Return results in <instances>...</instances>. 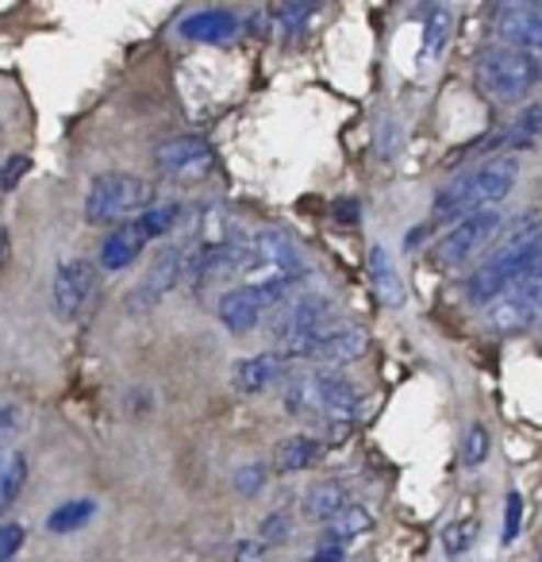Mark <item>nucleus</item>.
Instances as JSON below:
<instances>
[{
	"label": "nucleus",
	"instance_id": "39",
	"mask_svg": "<svg viewBox=\"0 0 542 562\" xmlns=\"http://www.w3.org/2000/svg\"><path fill=\"white\" fill-rule=\"evenodd\" d=\"M335 212H339V220H347V224H354V220H358V204L354 201H339V209H335Z\"/></svg>",
	"mask_w": 542,
	"mask_h": 562
},
{
	"label": "nucleus",
	"instance_id": "16",
	"mask_svg": "<svg viewBox=\"0 0 542 562\" xmlns=\"http://www.w3.org/2000/svg\"><path fill=\"white\" fill-rule=\"evenodd\" d=\"M281 405H285V413L296 416V420H312V424L324 420V390H319L316 370H312V374L289 378L285 390H281Z\"/></svg>",
	"mask_w": 542,
	"mask_h": 562
},
{
	"label": "nucleus",
	"instance_id": "20",
	"mask_svg": "<svg viewBox=\"0 0 542 562\" xmlns=\"http://www.w3.org/2000/svg\"><path fill=\"white\" fill-rule=\"evenodd\" d=\"M304 516L308 520H316V524H331L335 516L347 508V490H342L339 482H319V485H312L308 493H304Z\"/></svg>",
	"mask_w": 542,
	"mask_h": 562
},
{
	"label": "nucleus",
	"instance_id": "6",
	"mask_svg": "<svg viewBox=\"0 0 542 562\" xmlns=\"http://www.w3.org/2000/svg\"><path fill=\"white\" fill-rule=\"evenodd\" d=\"M365 351H370V331L362 324H331L327 331H319V336L296 344L293 351H285V359L319 362V367H350Z\"/></svg>",
	"mask_w": 542,
	"mask_h": 562
},
{
	"label": "nucleus",
	"instance_id": "31",
	"mask_svg": "<svg viewBox=\"0 0 542 562\" xmlns=\"http://www.w3.org/2000/svg\"><path fill=\"white\" fill-rule=\"evenodd\" d=\"M258 539H262L266 547H281L293 539V516L289 513H270L262 516V524H258Z\"/></svg>",
	"mask_w": 542,
	"mask_h": 562
},
{
	"label": "nucleus",
	"instance_id": "26",
	"mask_svg": "<svg viewBox=\"0 0 542 562\" xmlns=\"http://www.w3.org/2000/svg\"><path fill=\"white\" fill-rule=\"evenodd\" d=\"M181 204H173V201H166V204H155V209H147L139 216V224H143V232H147V239L155 243V239H166V235L173 232V227L181 224Z\"/></svg>",
	"mask_w": 542,
	"mask_h": 562
},
{
	"label": "nucleus",
	"instance_id": "21",
	"mask_svg": "<svg viewBox=\"0 0 542 562\" xmlns=\"http://www.w3.org/2000/svg\"><path fill=\"white\" fill-rule=\"evenodd\" d=\"M97 516V501L93 497H70L47 516V531L50 536H70V531L89 528Z\"/></svg>",
	"mask_w": 542,
	"mask_h": 562
},
{
	"label": "nucleus",
	"instance_id": "34",
	"mask_svg": "<svg viewBox=\"0 0 542 562\" xmlns=\"http://www.w3.org/2000/svg\"><path fill=\"white\" fill-rule=\"evenodd\" d=\"M20 547H24V524H0V562H12Z\"/></svg>",
	"mask_w": 542,
	"mask_h": 562
},
{
	"label": "nucleus",
	"instance_id": "38",
	"mask_svg": "<svg viewBox=\"0 0 542 562\" xmlns=\"http://www.w3.org/2000/svg\"><path fill=\"white\" fill-rule=\"evenodd\" d=\"M308 562H347V547L342 543H319Z\"/></svg>",
	"mask_w": 542,
	"mask_h": 562
},
{
	"label": "nucleus",
	"instance_id": "32",
	"mask_svg": "<svg viewBox=\"0 0 542 562\" xmlns=\"http://www.w3.org/2000/svg\"><path fill=\"white\" fill-rule=\"evenodd\" d=\"M20 431H24V408L4 405V408H0V459L9 454V447L16 443Z\"/></svg>",
	"mask_w": 542,
	"mask_h": 562
},
{
	"label": "nucleus",
	"instance_id": "5",
	"mask_svg": "<svg viewBox=\"0 0 542 562\" xmlns=\"http://www.w3.org/2000/svg\"><path fill=\"white\" fill-rule=\"evenodd\" d=\"M193 250H196L193 235H189V239H181V243H170V247L155 258V266H150V270L139 278V285H132V290H127V297H124L127 316L155 313V308L162 305L166 293H173L181 281H189V270H193Z\"/></svg>",
	"mask_w": 542,
	"mask_h": 562
},
{
	"label": "nucleus",
	"instance_id": "29",
	"mask_svg": "<svg viewBox=\"0 0 542 562\" xmlns=\"http://www.w3.org/2000/svg\"><path fill=\"white\" fill-rule=\"evenodd\" d=\"M266 482H270V470H266V462H242L239 470H235L232 485L239 497H258V493L266 490Z\"/></svg>",
	"mask_w": 542,
	"mask_h": 562
},
{
	"label": "nucleus",
	"instance_id": "15",
	"mask_svg": "<svg viewBox=\"0 0 542 562\" xmlns=\"http://www.w3.org/2000/svg\"><path fill=\"white\" fill-rule=\"evenodd\" d=\"M147 232H143L139 220H132V224L124 227H112L109 235H104L101 243V270H127L132 262H139V255L147 250Z\"/></svg>",
	"mask_w": 542,
	"mask_h": 562
},
{
	"label": "nucleus",
	"instance_id": "13",
	"mask_svg": "<svg viewBox=\"0 0 542 562\" xmlns=\"http://www.w3.org/2000/svg\"><path fill=\"white\" fill-rule=\"evenodd\" d=\"M285 355L281 351H262V355H250V359H239L232 367V385L235 393L242 397H258L266 393L270 385H278L285 378Z\"/></svg>",
	"mask_w": 542,
	"mask_h": 562
},
{
	"label": "nucleus",
	"instance_id": "7",
	"mask_svg": "<svg viewBox=\"0 0 542 562\" xmlns=\"http://www.w3.org/2000/svg\"><path fill=\"white\" fill-rule=\"evenodd\" d=\"M504 216L500 209H481L473 212V216L458 220L454 227H450L447 235H442L439 250H434V258H439V266H447V270H454V266L470 262L473 255H481V250L488 247V243L496 239V232H500Z\"/></svg>",
	"mask_w": 542,
	"mask_h": 562
},
{
	"label": "nucleus",
	"instance_id": "22",
	"mask_svg": "<svg viewBox=\"0 0 542 562\" xmlns=\"http://www.w3.org/2000/svg\"><path fill=\"white\" fill-rule=\"evenodd\" d=\"M27 485V459L24 454H4L0 459V520L9 516V508L20 501Z\"/></svg>",
	"mask_w": 542,
	"mask_h": 562
},
{
	"label": "nucleus",
	"instance_id": "33",
	"mask_svg": "<svg viewBox=\"0 0 542 562\" xmlns=\"http://www.w3.org/2000/svg\"><path fill=\"white\" fill-rule=\"evenodd\" d=\"M519 528H523V497L511 490L508 501H504V543H511L519 536Z\"/></svg>",
	"mask_w": 542,
	"mask_h": 562
},
{
	"label": "nucleus",
	"instance_id": "17",
	"mask_svg": "<svg viewBox=\"0 0 542 562\" xmlns=\"http://www.w3.org/2000/svg\"><path fill=\"white\" fill-rule=\"evenodd\" d=\"M239 32H242L239 16H235V12H224V9H204V12H193V16L181 20V35L193 43H232Z\"/></svg>",
	"mask_w": 542,
	"mask_h": 562
},
{
	"label": "nucleus",
	"instance_id": "35",
	"mask_svg": "<svg viewBox=\"0 0 542 562\" xmlns=\"http://www.w3.org/2000/svg\"><path fill=\"white\" fill-rule=\"evenodd\" d=\"M32 170V162H27V155H9V162L0 166V189L9 193V189L20 186V178Z\"/></svg>",
	"mask_w": 542,
	"mask_h": 562
},
{
	"label": "nucleus",
	"instance_id": "19",
	"mask_svg": "<svg viewBox=\"0 0 542 562\" xmlns=\"http://www.w3.org/2000/svg\"><path fill=\"white\" fill-rule=\"evenodd\" d=\"M316 459H319V439L304 436V431H296V436L281 439V443L273 447V470H278V474H301V470H308Z\"/></svg>",
	"mask_w": 542,
	"mask_h": 562
},
{
	"label": "nucleus",
	"instance_id": "18",
	"mask_svg": "<svg viewBox=\"0 0 542 562\" xmlns=\"http://www.w3.org/2000/svg\"><path fill=\"white\" fill-rule=\"evenodd\" d=\"M370 278H373V290H377V297L385 301L388 308H400L404 305L400 270H396L393 255H388L381 243H373V247H370Z\"/></svg>",
	"mask_w": 542,
	"mask_h": 562
},
{
	"label": "nucleus",
	"instance_id": "28",
	"mask_svg": "<svg viewBox=\"0 0 542 562\" xmlns=\"http://www.w3.org/2000/svg\"><path fill=\"white\" fill-rule=\"evenodd\" d=\"M473 539H477V520H473V516L447 524V528H442V554H447L450 562L462 559V554L473 547Z\"/></svg>",
	"mask_w": 542,
	"mask_h": 562
},
{
	"label": "nucleus",
	"instance_id": "41",
	"mask_svg": "<svg viewBox=\"0 0 542 562\" xmlns=\"http://www.w3.org/2000/svg\"><path fill=\"white\" fill-rule=\"evenodd\" d=\"M539 63H542V55H539Z\"/></svg>",
	"mask_w": 542,
	"mask_h": 562
},
{
	"label": "nucleus",
	"instance_id": "14",
	"mask_svg": "<svg viewBox=\"0 0 542 562\" xmlns=\"http://www.w3.org/2000/svg\"><path fill=\"white\" fill-rule=\"evenodd\" d=\"M539 321H542V313L534 305H527L516 290L500 293V297L485 305V328L496 331V336H523V331L534 328Z\"/></svg>",
	"mask_w": 542,
	"mask_h": 562
},
{
	"label": "nucleus",
	"instance_id": "4",
	"mask_svg": "<svg viewBox=\"0 0 542 562\" xmlns=\"http://www.w3.org/2000/svg\"><path fill=\"white\" fill-rule=\"evenodd\" d=\"M477 78L493 101L516 104L542 81V63H539V55H531V50L493 47L481 55Z\"/></svg>",
	"mask_w": 542,
	"mask_h": 562
},
{
	"label": "nucleus",
	"instance_id": "25",
	"mask_svg": "<svg viewBox=\"0 0 542 562\" xmlns=\"http://www.w3.org/2000/svg\"><path fill=\"white\" fill-rule=\"evenodd\" d=\"M539 139H542V104H527V109L516 116V124H511V132H508V155L534 147Z\"/></svg>",
	"mask_w": 542,
	"mask_h": 562
},
{
	"label": "nucleus",
	"instance_id": "23",
	"mask_svg": "<svg viewBox=\"0 0 542 562\" xmlns=\"http://www.w3.org/2000/svg\"><path fill=\"white\" fill-rule=\"evenodd\" d=\"M373 528V516L365 513L362 505H347L339 516H335L331 524H327V531H324V543H342L347 547L350 539H358V536H365V531Z\"/></svg>",
	"mask_w": 542,
	"mask_h": 562
},
{
	"label": "nucleus",
	"instance_id": "2",
	"mask_svg": "<svg viewBox=\"0 0 542 562\" xmlns=\"http://www.w3.org/2000/svg\"><path fill=\"white\" fill-rule=\"evenodd\" d=\"M519 178V158L516 155H496L485 166H477L473 173L458 178L454 186H447L434 196V220H454V216H473L481 209H496L504 196L511 193Z\"/></svg>",
	"mask_w": 542,
	"mask_h": 562
},
{
	"label": "nucleus",
	"instance_id": "11",
	"mask_svg": "<svg viewBox=\"0 0 542 562\" xmlns=\"http://www.w3.org/2000/svg\"><path fill=\"white\" fill-rule=\"evenodd\" d=\"M493 32L500 40V47L511 50H542V4H504L496 9Z\"/></svg>",
	"mask_w": 542,
	"mask_h": 562
},
{
	"label": "nucleus",
	"instance_id": "10",
	"mask_svg": "<svg viewBox=\"0 0 542 562\" xmlns=\"http://www.w3.org/2000/svg\"><path fill=\"white\" fill-rule=\"evenodd\" d=\"M155 162L166 178L193 181V178H204V173L216 166V150H212V143L201 139V135H173V139L158 143Z\"/></svg>",
	"mask_w": 542,
	"mask_h": 562
},
{
	"label": "nucleus",
	"instance_id": "12",
	"mask_svg": "<svg viewBox=\"0 0 542 562\" xmlns=\"http://www.w3.org/2000/svg\"><path fill=\"white\" fill-rule=\"evenodd\" d=\"M266 308L270 305H266V297L255 290V285H235V290H227L224 297H219L216 316L232 336H250V331L262 324Z\"/></svg>",
	"mask_w": 542,
	"mask_h": 562
},
{
	"label": "nucleus",
	"instance_id": "40",
	"mask_svg": "<svg viewBox=\"0 0 542 562\" xmlns=\"http://www.w3.org/2000/svg\"><path fill=\"white\" fill-rule=\"evenodd\" d=\"M539 336H542V321H539Z\"/></svg>",
	"mask_w": 542,
	"mask_h": 562
},
{
	"label": "nucleus",
	"instance_id": "27",
	"mask_svg": "<svg viewBox=\"0 0 542 562\" xmlns=\"http://www.w3.org/2000/svg\"><path fill=\"white\" fill-rule=\"evenodd\" d=\"M488 451H493V431H488V424H470V431H465L462 439V467L477 470L488 462Z\"/></svg>",
	"mask_w": 542,
	"mask_h": 562
},
{
	"label": "nucleus",
	"instance_id": "3",
	"mask_svg": "<svg viewBox=\"0 0 542 562\" xmlns=\"http://www.w3.org/2000/svg\"><path fill=\"white\" fill-rule=\"evenodd\" d=\"M155 209V186L139 173H101L86 193V224L93 227H124Z\"/></svg>",
	"mask_w": 542,
	"mask_h": 562
},
{
	"label": "nucleus",
	"instance_id": "24",
	"mask_svg": "<svg viewBox=\"0 0 542 562\" xmlns=\"http://www.w3.org/2000/svg\"><path fill=\"white\" fill-rule=\"evenodd\" d=\"M450 32H454V12H450L447 4H439V9L427 12V24H424V47H419V58H424V63H431V58L439 55L442 47H447Z\"/></svg>",
	"mask_w": 542,
	"mask_h": 562
},
{
	"label": "nucleus",
	"instance_id": "8",
	"mask_svg": "<svg viewBox=\"0 0 542 562\" xmlns=\"http://www.w3.org/2000/svg\"><path fill=\"white\" fill-rule=\"evenodd\" d=\"M331 301L327 297H316V293H304V297L289 301L285 308H281V316L273 321V339H278V351H293L296 344H304V339L319 336V331L331 328Z\"/></svg>",
	"mask_w": 542,
	"mask_h": 562
},
{
	"label": "nucleus",
	"instance_id": "9",
	"mask_svg": "<svg viewBox=\"0 0 542 562\" xmlns=\"http://www.w3.org/2000/svg\"><path fill=\"white\" fill-rule=\"evenodd\" d=\"M93 293H97L93 258H66V262H58L50 297H55V313L63 316V321H78L89 301H93Z\"/></svg>",
	"mask_w": 542,
	"mask_h": 562
},
{
	"label": "nucleus",
	"instance_id": "30",
	"mask_svg": "<svg viewBox=\"0 0 542 562\" xmlns=\"http://www.w3.org/2000/svg\"><path fill=\"white\" fill-rule=\"evenodd\" d=\"M400 150H404V127H400V120L385 116V120H381V127H377V155L385 158V162H396V158H400Z\"/></svg>",
	"mask_w": 542,
	"mask_h": 562
},
{
	"label": "nucleus",
	"instance_id": "36",
	"mask_svg": "<svg viewBox=\"0 0 542 562\" xmlns=\"http://www.w3.org/2000/svg\"><path fill=\"white\" fill-rule=\"evenodd\" d=\"M312 12H316L312 4H285V9L278 12V32H301Z\"/></svg>",
	"mask_w": 542,
	"mask_h": 562
},
{
	"label": "nucleus",
	"instance_id": "1",
	"mask_svg": "<svg viewBox=\"0 0 542 562\" xmlns=\"http://www.w3.org/2000/svg\"><path fill=\"white\" fill-rule=\"evenodd\" d=\"M539 262H542V224H539V212H527L523 224H511L508 239L496 243L485 262L473 270V278H465V297L477 301V305H488L500 293H508L516 281H523Z\"/></svg>",
	"mask_w": 542,
	"mask_h": 562
},
{
	"label": "nucleus",
	"instance_id": "37",
	"mask_svg": "<svg viewBox=\"0 0 542 562\" xmlns=\"http://www.w3.org/2000/svg\"><path fill=\"white\" fill-rule=\"evenodd\" d=\"M232 559L235 562H270V547H266L262 539H239Z\"/></svg>",
	"mask_w": 542,
	"mask_h": 562
}]
</instances>
